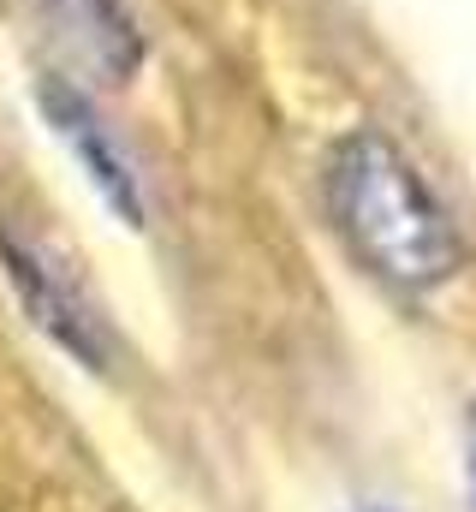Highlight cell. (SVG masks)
I'll return each instance as SVG.
<instances>
[{
  "label": "cell",
  "instance_id": "obj_1",
  "mask_svg": "<svg viewBox=\"0 0 476 512\" xmlns=\"http://www.w3.org/2000/svg\"><path fill=\"white\" fill-rule=\"evenodd\" d=\"M322 191H328L334 227L346 233L352 256L375 280L423 298L459 274V262H465L459 227L447 221V209L423 185V173L399 155V143L381 137L375 126L346 131L328 149Z\"/></svg>",
  "mask_w": 476,
  "mask_h": 512
},
{
  "label": "cell",
  "instance_id": "obj_2",
  "mask_svg": "<svg viewBox=\"0 0 476 512\" xmlns=\"http://www.w3.org/2000/svg\"><path fill=\"white\" fill-rule=\"evenodd\" d=\"M0 268H6V280H12L24 316H30L66 358H78L84 370H108L114 346H108V328H102L96 304L66 280V268H60L54 256L42 251V245H30V239H18L6 221H0Z\"/></svg>",
  "mask_w": 476,
  "mask_h": 512
},
{
  "label": "cell",
  "instance_id": "obj_4",
  "mask_svg": "<svg viewBox=\"0 0 476 512\" xmlns=\"http://www.w3.org/2000/svg\"><path fill=\"white\" fill-rule=\"evenodd\" d=\"M42 108H48L54 131L66 137V149L78 155V167L90 173L96 197L114 209L125 227H143V191H137V173H131L125 149L108 137V126L96 120L90 96H84L78 84H66V78H48V84H42Z\"/></svg>",
  "mask_w": 476,
  "mask_h": 512
},
{
  "label": "cell",
  "instance_id": "obj_5",
  "mask_svg": "<svg viewBox=\"0 0 476 512\" xmlns=\"http://www.w3.org/2000/svg\"><path fill=\"white\" fill-rule=\"evenodd\" d=\"M465 483H471V512H476V411L465 423Z\"/></svg>",
  "mask_w": 476,
  "mask_h": 512
},
{
  "label": "cell",
  "instance_id": "obj_3",
  "mask_svg": "<svg viewBox=\"0 0 476 512\" xmlns=\"http://www.w3.org/2000/svg\"><path fill=\"white\" fill-rule=\"evenodd\" d=\"M36 24L48 30V42L84 72V78H102V84H125L143 60V42H137V24L119 0H30Z\"/></svg>",
  "mask_w": 476,
  "mask_h": 512
}]
</instances>
